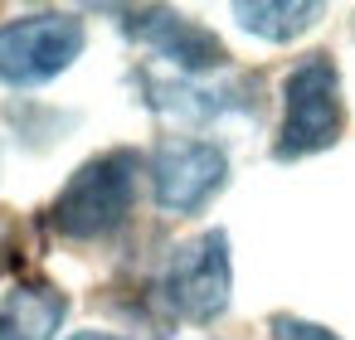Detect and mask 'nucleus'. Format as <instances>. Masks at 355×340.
Returning <instances> with one entry per match:
<instances>
[{"mask_svg":"<svg viewBox=\"0 0 355 340\" xmlns=\"http://www.w3.org/2000/svg\"><path fill=\"white\" fill-rule=\"evenodd\" d=\"M161 292H166V301L185 321H214L229 306V292H234L229 233L224 229H209V233L180 243L175 258H171V267H166Z\"/></svg>","mask_w":355,"mask_h":340,"instance_id":"nucleus-4","label":"nucleus"},{"mask_svg":"<svg viewBox=\"0 0 355 340\" xmlns=\"http://www.w3.org/2000/svg\"><path fill=\"white\" fill-rule=\"evenodd\" d=\"M73 340H122V335H103V330H83V335H73Z\"/></svg>","mask_w":355,"mask_h":340,"instance_id":"nucleus-11","label":"nucleus"},{"mask_svg":"<svg viewBox=\"0 0 355 340\" xmlns=\"http://www.w3.org/2000/svg\"><path fill=\"white\" fill-rule=\"evenodd\" d=\"M272 340H340L326 325H311L302 316H272Z\"/></svg>","mask_w":355,"mask_h":340,"instance_id":"nucleus-9","label":"nucleus"},{"mask_svg":"<svg viewBox=\"0 0 355 340\" xmlns=\"http://www.w3.org/2000/svg\"><path fill=\"white\" fill-rule=\"evenodd\" d=\"M234 15L248 35H258L268 44H287L316 25L321 6H306V0H239Z\"/></svg>","mask_w":355,"mask_h":340,"instance_id":"nucleus-8","label":"nucleus"},{"mask_svg":"<svg viewBox=\"0 0 355 340\" xmlns=\"http://www.w3.org/2000/svg\"><path fill=\"white\" fill-rule=\"evenodd\" d=\"M6 267H15V224L0 214V272Z\"/></svg>","mask_w":355,"mask_h":340,"instance_id":"nucleus-10","label":"nucleus"},{"mask_svg":"<svg viewBox=\"0 0 355 340\" xmlns=\"http://www.w3.org/2000/svg\"><path fill=\"white\" fill-rule=\"evenodd\" d=\"M137 165H141L137 151H107V156L83 161L69 175V185L59 190V199L49 204V229L64 233V238H78V243L83 238H107L132 209Z\"/></svg>","mask_w":355,"mask_h":340,"instance_id":"nucleus-1","label":"nucleus"},{"mask_svg":"<svg viewBox=\"0 0 355 340\" xmlns=\"http://www.w3.org/2000/svg\"><path fill=\"white\" fill-rule=\"evenodd\" d=\"M83 54V20L73 15H25L0 25V83L35 88L59 78L73 59Z\"/></svg>","mask_w":355,"mask_h":340,"instance_id":"nucleus-3","label":"nucleus"},{"mask_svg":"<svg viewBox=\"0 0 355 340\" xmlns=\"http://www.w3.org/2000/svg\"><path fill=\"white\" fill-rule=\"evenodd\" d=\"M151 180H156V199L171 214H190L200 209L209 195L224 190L229 180V156L214 141H166L151 161Z\"/></svg>","mask_w":355,"mask_h":340,"instance_id":"nucleus-5","label":"nucleus"},{"mask_svg":"<svg viewBox=\"0 0 355 340\" xmlns=\"http://www.w3.org/2000/svg\"><path fill=\"white\" fill-rule=\"evenodd\" d=\"M117 25H122L137 44L156 49L161 59H171V64L185 69V73H209V69H219V64L229 59V49H224L205 25H195V20L175 15V10H161V6L122 10Z\"/></svg>","mask_w":355,"mask_h":340,"instance_id":"nucleus-6","label":"nucleus"},{"mask_svg":"<svg viewBox=\"0 0 355 340\" xmlns=\"http://www.w3.org/2000/svg\"><path fill=\"white\" fill-rule=\"evenodd\" d=\"M345 132V102H340V73L331 54H306L287 83H282V132L272 141L277 161H302L326 146H336Z\"/></svg>","mask_w":355,"mask_h":340,"instance_id":"nucleus-2","label":"nucleus"},{"mask_svg":"<svg viewBox=\"0 0 355 340\" xmlns=\"http://www.w3.org/2000/svg\"><path fill=\"white\" fill-rule=\"evenodd\" d=\"M69 301L49 282H25L0 301V340H54Z\"/></svg>","mask_w":355,"mask_h":340,"instance_id":"nucleus-7","label":"nucleus"}]
</instances>
